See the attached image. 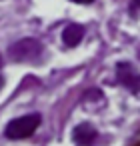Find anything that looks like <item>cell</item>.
<instances>
[{
  "instance_id": "6da1fadb",
  "label": "cell",
  "mask_w": 140,
  "mask_h": 146,
  "mask_svg": "<svg viewBox=\"0 0 140 146\" xmlns=\"http://www.w3.org/2000/svg\"><path fill=\"white\" fill-rule=\"evenodd\" d=\"M8 54L16 62H30V60H36L42 54V44L34 38H22V40H18L16 44L10 46Z\"/></svg>"
},
{
  "instance_id": "8992f818",
  "label": "cell",
  "mask_w": 140,
  "mask_h": 146,
  "mask_svg": "<svg viewBox=\"0 0 140 146\" xmlns=\"http://www.w3.org/2000/svg\"><path fill=\"white\" fill-rule=\"evenodd\" d=\"M72 2H76V4H90V2H94V0H72Z\"/></svg>"
},
{
  "instance_id": "5b68a950",
  "label": "cell",
  "mask_w": 140,
  "mask_h": 146,
  "mask_svg": "<svg viewBox=\"0 0 140 146\" xmlns=\"http://www.w3.org/2000/svg\"><path fill=\"white\" fill-rule=\"evenodd\" d=\"M82 38H84V26H80V24H68L64 28V32H62V42L68 48L78 46Z\"/></svg>"
},
{
  "instance_id": "277c9868",
  "label": "cell",
  "mask_w": 140,
  "mask_h": 146,
  "mask_svg": "<svg viewBox=\"0 0 140 146\" xmlns=\"http://www.w3.org/2000/svg\"><path fill=\"white\" fill-rule=\"evenodd\" d=\"M118 80L126 88H132V90H136L140 86V76L136 74V70L130 64H118Z\"/></svg>"
},
{
  "instance_id": "7a4b0ae2",
  "label": "cell",
  "mask_w": 140,
  "mask_h": 146,
  "mask_svg": "<svg viewBox=\"0 0 140 146\" xmlns=\"http://www.w3.org/2000/svg\"><path fill=\"white\" fill-rule=\"evenodd\" d=\"M40 124V114H26V116H20L16 120H12L8 126H6V136L12 138V140H18V138H28Z\"/></svg>"
},
{
  "instance_id": "3957f363",
  "label": "cell",
  "mask_w": 140,
  "mask_h": 146,
  "mask_svg": "<svg viewBox=\"0 0 140 146\" xmlns=\"http://www.w3.org/2000/svg\"><path fill=\"white\" fill-rule=\"evenodd\" d=\"M96 136H98L96 128L92 124H88V122H82V124H78L74 128V140H76V144L90 146V144L96 142Z\"/></svg>"
},
{
  "instance_id": "52a82bcc",
  "label": "cell",
  "mask_w": 140,
  "mask_h": 146,
  "mask_svg": "<svg viewBox=\"0 0 140 146\" xmlns=\"http://www.w3.org/2000/svg\"><path fill=\"white\" fill-rule=\"evenodd\" d=\"M0 62H2V60H0ZM0 86H2V78H0Z\"/></svg>"
}]
</instances>
